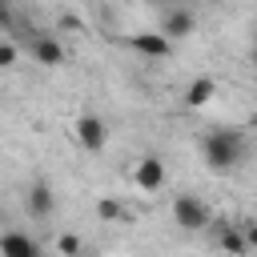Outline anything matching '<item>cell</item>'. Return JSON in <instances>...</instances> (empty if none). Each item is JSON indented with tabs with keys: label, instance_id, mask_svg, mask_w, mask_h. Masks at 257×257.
<instances>
[{
	"label": "cell",
	"instance_id": "17",
	"mask_svg": "<svg viewBox=\"0 0 257 257\" xmlns=\"http://www.w3.org/2000/svg\"><path fill=\"white\" fill-rule=\"evenodd\" d=\"M249 64L257 68V36H253V48H249Z\"/></svg>",
	"mask_w": 257,
	"mask_h": 257
},
{
	"label": "cell",
	"instance_id": "12",
	"mask_svg": "<svg viewBox=\"0 0 257 257\" xmlns=\"http://www.w3.org/2000/svg\"><path fill=\"white\" fill-rule=\"evenodd\" d=\"M96 217H100V221H116V217H124V209H120L112 197H100V201H96Z\"/></svg>",
	"mask_w": 257,
	"mask_h": 257
},
{
	"label": "cell",
	"instance_id": "18",
	"mask_svg": "<svg viewBox=\"0 0 257 257\" xmlns=\"http://www.w3.org/2000/svg\"><path fill=\"white\" fill-rule=\"evenodd\" d=\"M0 217H4V209H0Z\"/></svg>",
	"mask_w": 257,
	"mask_h": 257
},
{
	"label": "cell",
	"instance_id": "2",
	"mask_svg": "<svg viewBox=\"0 0 257 257\" xmlns=\"http://www.w3.org/2000/svg\"><path fill=\"white\" fill-rule=\"evenodd\" d=\"M173 225L185 229V233H201V229L213 225V213L197 193H177L173 197Z\"/></svg>",
	"mask_w": 257,
	"mask_h": 257
},
{
	"label": "cell",
	"instance_id": "11",
	"mask_svg": "<svg viewBox=\"0 0 257 257\" xmlns=\"http://www.w3.org/2000/svg\"><path fill=\"white\" fill-rule=\"evenodd\" d=\"M213 96H217V80H213V76H197V80H189V88H185V104H189V108H205Z\"/></svg>",
	"mask_w": 257,
	"mask_h": 257
},
{
	"label": "cell",
	"instance_id": "9",
	"mask_svg": "<svg viewBox=\"0 0 257 257\" xmlns=\"http://www.w3.org/2000/svg\"><path fill=\"white\" fill-rule=\"evenodd\" d=\"M213 241H217L225 253H249L245 229H241V225H233V221H213Z\"/></svg>",
	"mask_w": 257,
	"mask_h": 257
},
{
	"label": "cell",
	"instance_id": "13",
	"mask_svg": "<svg viewBox=\"0 0 257 257\" xmlns=\"http://www.w3.org/2000/svg\"><path fill=\"white\" fill-rule=\"evenodd\" d=\"M16 60H20V48L12 40H0V68H16Z\"/></svg>",
	"mask_w": 257,
	"mask_h": 257
},
{
	"label": "cell",
	"instance_id": "10",
	"mask_svg": "<svg viewBox=\"0 0 257 257\" xmlns=\"http://www.w3.org/2000/svg\"><path fill=\"white\" fill-rule=\"evenodd\" d=\"M0 253H12V257H36V253H40V241H32L28 233L8 229V233H0Z\"/></svg>",
	"mask_w": 257,
	"mask_h": 257
},
{
	"label": "cell",
	"instance_id": "1",
	"mask_svg": "<svg viewBox=\"0 0 257 257\" xmlns=\"http://www.w3.org/2000/svg\"><path fill=\"white\" fill-rule=\"evenodd\" d=\"M245 153H249V141L233 124H217V128H209L201 137V161H205L209 173H233V169H241Z\"/></svg>",
	"mask_w": 257,
	"mask_h": 257
},
{
	"label": "cell",
	"instance_id": "19",
	"mask_svg": "<svg viewBox=\"0 0 257 257\" xmlns=\"http://www.w3.org/2000/svg\"><path fill=\"white\" fill-rule=\"evenodd\" d=\"M0 4H8V0H0Z\"/></svg>",
	"mask_w": 257,
	"mask_h": 257
},
{
	"label": "cell",
	"instance_id": "3",
	"mask_svg": "<svg viewBox=\"0 0 257 257\" xmlns=\"http://www.w3.org/2000/svg\"><path fill=\"white\" fill-rule=\"evenodd\" d=\"M165 181H169V169H165V161H161L157 153H145V157L133 165V185H137L141 193H161Z\"/></svg>",
	"mask_w": 257,
	"mask_h": 257
},
{
	"label": "cell",
	"instance_id": "16",
	"mask_svg": "<svg viewBox=\"0 0 257 257\" xmlns=\"http://www.w3.org/2000/svg\"><path fill=\"white\" fill-rule=\"evenodd\" d=\"M0 32H12V12H8V4H0Z\"/></svg>",
	"mask_w": 257,
	"mask_h": 257
},
{
	"label": "cell",
	"instance_id": "4",
	"mask_svg": "<svg viewBox=\"0 0 257 257\" xmlns=\"http://www.w3.org/2000/svg\"><path fill=\"white\" fill-rule=\"evenodd\" d=\"M72 133H76V141H80L84 153H104V145H108V124L96 112H80L76 124H72Z\"/></svg>",
	"mask_w": 257,
	"mask_h": 257
},
{
	"label": "cell",
	"instance_id": "6",
	"mask_svg": "<svg viewBox=\"0 0 257 257\" xmlns=\"http://www.w3.org/2000/svg\"><path fill=\"white\" fill-rule=\"evenodd\" d=\"M28 52H32V60H36L40 68H60V64L68 60L64 44H60L52 32H36V36L28 40Z\"/></svg>",
	"mask_w": 257,
	"mask_h": 257
},
{
	"label": "cell",
	"instance_id": "14",
	"mask_svg": "<svg viewBox=\"0 0 257 257\" xmlns=\"http://www.w3.org/2000/svg\"><path fill=\"white\" fill-rule=\"evenodd\" d=\"M56 249H60V253H80L84 245H80V237H72V233H60V237H56Z\"/></svg>",
	"mask_w": 257,
	"mask_h": 257
},
{
	"label": "cell",
	"instance_id": "7",
	"mask_svg": "<svg viewBox=\"0 0 257 257\" xmlns=\"http://www.w3.org/2000/svg\"><path fill=\"white\" fill-rule=\"evenodd\" d=\"M161 32H165L173 44L189 40V36L197 32V12H193V8H169V12L161 16Z\"/></svg>",
	"mask_w": 257,
	"mask_h": 257
},
{
	"label": "cell",
	"instance_id": "8",
	"mask_svg": "<svg viewBox=\"0 0 257 257\" xmlns=\"http://www.w3.org/2000/svg\"><path fill=\"white\" fill-rule=\"evenodd\" d=\"M128 48L137 52V56H145V60H165L169 52H173V40L157 28V32H133L128 36Z\"/></svg>",
	"mask_w": 257,
	"mask_h": 257
},
{
	"label": "cell",
	"instance_id": "15",
	"mask_svg": "<svg viewBox=\"0 0 257 257\" xmlns=\"http://www.w3.org/2000/svg\"><path fill=\"white\" fill-rule=\"evenodd\" d=\"M241 229H245V241H249V249H257V221H245Z\"/></svg>",
	"mask_w": 257,
	"mask_h": 257
},
{
	"label": "cell",
	"instance_id": "5",
	"mask_svg": "<svg viewBox=\"0 0 257 257\" xmlns=\"http://www.w3.org/2000/svg\"><path fill=\"white\" fill-rule=\"evenodd\" d=\"M24 213H28L32 221H48V217L56 213V193H52L48 181H32V185L24 189Z\"/></svg>",
	"mask_w": 257,
	"mask_h": 257
}]
</instances>
